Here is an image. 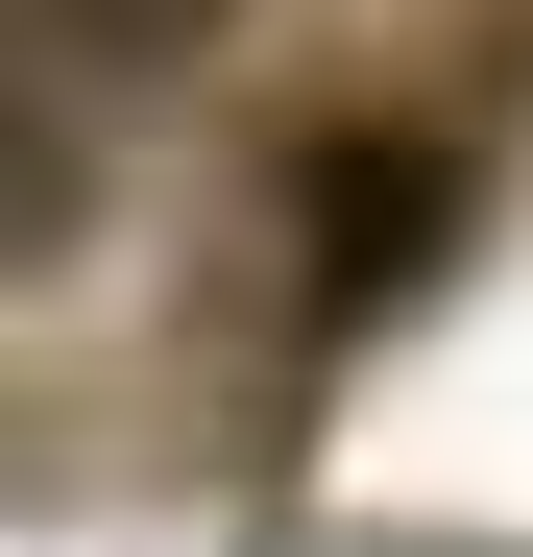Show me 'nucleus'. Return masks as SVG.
<instances>
[{
  "label": "nucleus",
  "instance_id": "f257e3e1",
  "mask_svg": "<svg viewBox=\"0 0 533 557\" xmlns=\"http://www.w3.org/2000/svg\"><path fill=\"white\" fill-rule=\"evenodd\" d=\"M219 25H243V0H0V49H49V73H170Z\"/></svg>",
  "mask_w": 533,
  "mask_h": 557
},
{
  "label": "nucleus",
  "instance_id": "f03ea898",
  "mask_svg": "<svg viewBox=\"0 0 533 557\" xmlns=\"http://www.w3.org/2000/svg\"><path fill=\"white\" fill-rule=\"evenodd\" d=\"M73 219H98V170H73V122H49V98H0V267H49Z\"/></svg>",
  "mask_w": 533,
  "mask_h": 557
}]
</instances>
